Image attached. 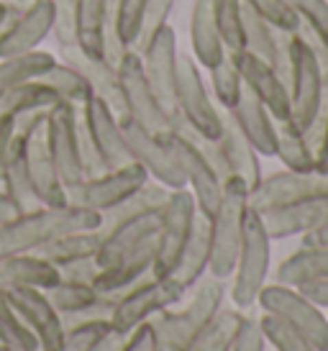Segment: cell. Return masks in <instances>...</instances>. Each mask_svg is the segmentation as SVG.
I'll return each mask as SVG.
<instances>
[{
	"mask_svg": "<svg viewBox=\"0 0 328 351\" xmlns=\"http://www.w3.org/2000/svg\"><path fill=\"white\" fill-rule=\"evenodd\" d=\"M82 228H100V213L72 203L59 205V208L41 205V208L19 213L5 223H0V259L39 252L51 239L69 231H82Z\"/></svg>",
	"mask_w": 328,
	"mask_h": 351,
	"instance_id": "1",
	"label": "cell"
},
{
	"mask_svg": "<svg viewBox=\"0 0 328 351\" xmlns=\"http://www.w3.org/2000/svg\"><path fill=\"white\" fill-rule=\"evenodd\" d=\"M187 293L193 295L183 308L174 305L152 318L156 351H185L223 311V300H226L223 280L205 274Z\"/></svg>",
	"mask_w": 328,
	"mask_h": 351,
	"instance_id": "2",
	"label": "cell"
},
{
	"mask_svg": "<svg viewBox=\"0 0 328 351\" xmlns=\"http://www.w3.org/2000/svg\"><path fill=\"white\" fill-rule=\"evenodd\" d=\"M288 95H290V118L288 123L298 131H308L326 100V80L320 72L318 57L300 31L290 34L288 44Z\"/></svg>",
	"mask_w": 328,
	"mask_h": 351,
	"instance_id": "3",
	"label": "cell"
},
{
	"mask_svg": "<svg viewBox=\"0 0 328 351\" xmlns=\"http://www.w3.org/2000/svg\"><path fill=\"white\" fill-rule=\"evenodd\" d=\"M249 213V187L239 177H229L223 182L221 200L215 205L211 223V267L208 274L215 280H231L239 246H242L244 223Z\"/></svg>",
	"mask_w": 328,
	"mask_h": 351,
	"instance_id": "4",
	"label": "cell"
},
{
	"mask_svg": "<svg viewBox=\"0 0 328 351\" xmlns=\"http://www.w3.org/2000/svg\"><path fill=\"white\" fill-rule=\"evenodd\" d=\"M272 267V236L261 221V213L249 205L246 223H244L242 246L236 256V267L231 274V300L233 308L246 311L257 305L261 287L267 285Z\"/></svg>",
	"mask_w": 328,
	"mask_h": 351,
	"instance_id": "5",
	"label": "cell"
},
{
	"mask_svg": "<svg viewBox=\"0 0 328 351\" xmlns=\"http://www.w3.org/2000/svg\"><path fill=\"white\" fill-rule=\"evenodd\" d=\"M185 295H187V290L174 277L146 274V277H141L139 282L126 287L124 293L118 295L108 321L121 333H131L134 328L149 323L162 311L183 302Z\"/></svg>",
	"mask_w": 328,
	"mask_h": 351,
	"instance_id": "6",
	"label": "cell"
},
{
	"mask_svg": "<svg viewBox=\"0 0 328 351\" xmlns=\"http://www.w3.org/2000/svg\"><path fill=\"white\" fill-rule=\"evenodd\" d=\"M174 108L183 128L193 131L195 136L211 141L221 136L223 113L213 103L200 75V64L193 59V54H180L177 80H174Z\"/></svg>",
	"mask_w": 328,
	"mask_h": 351,
	"instance_id": "7",
	"label": "cell"
},
{
	"mask_svg": "<svg viewBox=\"0 0 328 351\" xmlns=\"http://www.w3.org/2000/svg\"><path fill=\"white\" fill-rule=\"evenodd\" d=\"M116 77L118 90H121V103H124V116H128L156 136L169 134L172 128H180V123L164 110V106L154 95V90L144 75V67H141L139 51L128 49L121 57V62L116 64Z\"/></svg>",
	"mask_w": 328,
	"mask_h": 351,
	"instance_id": "8",
	"label": "cell"
},
{
	"mask_svg": "<svg viewBox=\"0 0 328 351\" xmlns=\"http://www.w3.org/2000/svg\"><path fill=\"white\" fill-rule=\"evenodd\" d=\"M261 313L282 321L292 331L305 336L318 351H328V313L310 302L298 287L280 282H267L257 298Z\"/></svg>",
	"mask_w": 328,
	"mask_h": 351,
	"instance_id": "9",
	"label": "cell"
},
{
	"mask_svg": "<svg viewBox=\"0 0 328 351\" xmlns=\"http://www.w3.org/2000/svg\"><path fill=\"white\" fill-rule=\"evenodd\" d=\"M195 215H198V205H195L193 193L183 187V190H172L167 203L159 210V228L154 236V264H152V274L156 277H169L174 267L183 256L185 246L193 236Z\"/></svg>",
	"mask_w": 328,
	"mask_h": 351,
	"instance_id": "10",
	"label": "cell"
},
{
	"mask_svg": "<svg viewBox=\"0 0 328 351\" xmlns=\"http://www.w3.org/2000/svg\"><path fill=\"white\" fill-rule=\"evenodd\" d=\"M164 141H167L169 152L177 159L180 169H183L185 187L193 193L198 210L211 218L218 200H221L223 180L213 169L211 162H208V156L200 149L193 131H187V128H172L169 134H164Z\"/></svg>",
	"mask_w": 328,
	"mask_h": 351,
	"instance_id": "11",
	"label": "cell"
},
{
	"mask_svg": "<svg viewBox=\"0 0 328 351\" xmlns=\"http://www.w3.org/2000/svg\"><path fill=\"white\" fill-rule=\"evenodd\" d=\"M44 121H47V113H36V116L31 113V116L19 118L16 121V134L23 136L31 187L39 197V203L49 205V208H59V205H67V187L62 182L57 165H54V159L47 149Z\"/></svg>",
	"mask_w": 328,
	"mask_h": 351,
	"instance_id": "12",
	"label": "cell"
},
{
	"mask_svg": "<svg viewBox=\"0 0 328 351\" xmlns=\"http://www.w3.org/2000/svg\"><path fill=\"white\" fill-rule=\"evenodd\" d=\"M44 138L47 149L65 187H75L85 180L82 156H80V110L72 103H57L47 110L44 121Z\"/></svg>",
	"mask_w": 328,
	"mask_h": 351,
	"instance_id": "13",
	"label": "cell"
},
{
	"mask_svg": "<svg viewBox=\"0 0 328 351\" xmlns=\"http://www.w3.org/2000/svg\"><path fill=\"white\" fill-rule=\"evenodd\" d=\"M146 182H149V175L136 162H131L126 167L106 169L103 175L85 177L80 185L67 190V203L103 215L118 203H124L126 197L134 195L136 190H141Z\"/></svg>",
	"mask_w": 328,
	"mask_h": 351,
	"instance_id": "14",
	"label": "cell"
},
{
	"mask_svg": "<svg viewBox=\"0 0 328 351\" xmlns=\"http://www.w3.org/2000/svg\"><path fill=\"white\" fill-rule=\"evenodd\" d=\"M78 110L80 126L85 131V136L90 138V144L95 147L106 169H116V167H126L134 162L128 144H126L124 128H121V116L108 106L106 100L93 95Z\"/></svg>",
	"mask_w": 328,
	"mask_h": 351,
	"instance_id": "15",
	"label": "cell"
},
{
	"mask_svg": "<svg viewBox=\"0 0 328 351\" xmlns=\"http://www.w3.org/2000/svg\"><path fill=\"white\" fill-rule=\"evenodd\" d=\"M121 128H124L131 159L149 175V180L164 185L167 190H183L185 187L183 169H180L174 154L167 147L164 136H156L152 131H146L144 126H139L128 116H121Z\"/></svg>",
	"mask_w": 328,
	"mask_h": 351,
	"instance_id": "16",
	"label": "cell"
},
{
	"mask_svg": "<svg viewBox=\"0 0 328 351\" xmlns=\"http://www.w3.org/2000/svg\"><path fill=\"white\" fill-rule=\"evenodd\" d=\"M139 57H141V67H144V75L154 90V95L159 98L164 110L180 123L177 108H174V80H177L180 51H177V34L172 26L167 23L156 31L154 36L139 49ZM180 128H183V123H180Z\"/></svg>",
	"mask_w": 328,
	"mask_h": 351,
	"instance_id": "17",
	"label": "cell"
},
{
	"mask_svg": "<svg viewBox=\"0 0 328 351\" xmlns=\"http://www.w3.org/2000/svg\"><path fill=\"white\" fill-rule=\"evenodd\" d=\"M320 193H328V172L323 169H308V172L282 169V172L261 177L259 185L249 193V205L261 213V210L295 203V200L310 195H320Z\"/></svg>",
	"mask_w": 328,
	"mask_h": 351,
	"instance_id": "18",
	"label": "cell"
},
{
	"mask_svg": "<svg viewBox=\"0 0 328 351\" xmlns=\"http://www.w3.org/2000/svg\"><path fill=\"white\" fill-rule=\"evenodd\" d=\"M236 67L242 72L244 88L249 90L254 98L272 113V118L282 123L290 118V95H288V82L270 62L259 59L257 54L242 49L231 51Z\"/></svg>",
	"mask_w": 328,
	"mask_h": 351,
	"instance_id": "19",
	"label": "cell"
},
{
	"mask_svg": "<svg viewBox=\"0 0 328 351\" xmlns=\"http://www.w3.org/2000/svg\"><path fill=\"white\" fill-rule=\"evenodd\" d=\"M5 293H8V300L13 302V308L19 311L21 321L26 323L31 333L36 336L39 349L62 351L67 323L57 313V308L51 305L47 293L34 290V287H13V290H5Z\"/></svg>",
	"mask_w": 328,
	"mask_h": 351,
	"instance_id": "20",
	"label": "cell"
},
{
	"mask_svg": "<svg viewBox=\"0 0 328 351\" xmlns=\"http://www.w3.org/2000/svg\"><path fill=\"white\" fill-rule=\"evenodd\" d=\"M54 31V5L51 0H29L10 16L0 36V59L39 49V44Z\"/></svg>",
	"mask_w": 328,
	"mask_h": 351,
	"instance_id": "21",
	"label": "cell"
},
{
	"mask_svg": "<svg viewBox=\"0 0 328 351\" xmlns=\"http://www.w3.org/2000/svg\"><path fill=\"white\" fill-rule=\"evenodd\" d=\"M261 221L267 226V234L272 236V241L305 236L313 228L328 223V193L261 210Z\"/></svg>",
	"mask_w": 328,
	"mask_h": 351,
	"instance_id": "22",
	"label": "cell"
},
{
	"mask_svg": "<svg viewBox=\"0 0 328 351\" xmlns=\"http://www.w3.org/2000/svg\"><path fill=\"white\" fill-rule=\"evenodd\" d=\"M47 298L65 321H80V318H108L118 295L100 293L95 285L78 282V280H59L54 287L47 290Z\"/></svg>",
	"mask_w": 328,
	"mask_h": 351,
	"instance_id": "23",
	"label": "cell"
},
{
	"mask_svg": "<svg viewBox=\"0 0 328 351\" xmlns=\"http://www.w3.org/2000/svg\"><path fill=\"white\" fill-rule=\"evenodd\" d=\"M244 29V49L257 54L259 59L270 62L272 67L288 80V44L290 31H282L272 26L270 21H264L259 13H254L249 5H244L242 16Z\"/></svg>",
	"mask_w": 328,
	"mask_h": 351,
	"instance_id": "24",
	"label": "cell"
},
{
	"mask_svg": "<svg viewBox=\"0 0 328 351\" xmlns=\"http://www.w3.org/2000/svg\"><path fill=\"white\" fill-rule=\"evenodd\" d=\"M215 144H218V152H221L226 175L239 177L251 193V190L261 182V177H264L261 175L259 154H257V149L246 141V136L239 131V126L229 118L226 110H223V131H221V136L215 138Z\"/></svg>",
	"mask_w": 328,
	"mask_h": 351,
	"instance_id": "25",
	"label": "cell"
},
{
	"mask_svg": "<svg viewBox=\"0 0 328 351\" xmlns=\"http://www.w3.org/2000/svg\"><path fill=\"white\" fill-rule=\"evenodd\" d=\"M226 113L246 136V141L257 149V154L274 156V152H277V121L272 118L270 110L261 106L249 90L244 88L239 103L231 110H226Z\"/></svg>",
	"mask_w": 328,
	"mask_h": 351,
	"instance_id": "26",
	"label": "cell"
},
{
	"mask_svg": "<svg viewBox=\"0 0 328 351\" xmlns=\"http://www.w3.org/2000/svg\"><path fill=\"white\" fill-rule=\"evenodd\" d=\"M152 264H154V239H146L144 244L134 246L131 252L121 254L110 264L100 267V272L95 277V287L100 293L121 295L126 287H131L141 277L152 274Z\"/></svg>",
	"mask_w": 328,
	"mask_h": 351,
	"instance_id": "27",
	"label": "cell"
},
{
	"mask_svg": "<svg viewBox=\"0 0 328 351\" xmlns=\"http://www.w3.org/2000/svg\"><path fill=\"white\" fill-rule=\"evenodd\" d=\"M62 280L59 267L44 259L41 254H16V256H5L0 259V285L5 290L13 287H34V290H44Z\"/></svg>",
	"mask_w": 328,
	"mask_h": 351,
	"instance_id": "28",
	"label": "cell"
},
{
	"mask_svg": "<svg viewBox=\"0 0 328 351\" xmlns=\"http://www.w3.org/2000/svg\"><path fill=\"white\" fill-rule=\"evenodd\" d=\"M110 0H78L72 34L75 49L90 59H106V23Z\"/></svg>",
	"mask_w": 328,
	"mask_h": 351,
	"instance_id": "29",
	"label": "cell"
},
{
	"mask_svg": "<svg viewBox=\"0 0 328 351\" xmlns=\"http://www.w3.org/2000/svg\"><path fill=\"white\" fill-rule=\"evenodd\" d=\"M190 47H193V59L200 67L211 69L221 62L229 49L221 39V31L213 21L211 0H193L190 10Z\"/></svg>",
	"mask_w": 328,
	"mask_h": 351,
	"instance_id": "30",
	"label": "cell"
},
{
	"mask_svg": "<svg viewBox=\"0 0 328 351\" xmlns=\"http://www.w3.org/2000/svg\"><path fill=\"white\" fill-rule=\"evenodd\" d=\"M208 267H211V223H208V215L198 210L193 236H190V241H187L183 256H180V262L169 277H174L185 290H190L208 274Z\"/></svg>",
	"mask_w": 328,
	"mask_h": 351,
	"instance_id": "31",
	"label": "cell"
},
{
	"mask_svg": "<svg viewBox=\"0 0 328 351\" xmlns=\"http://www.w3.org/2000/svg\"><path fill=\"white\" fill-rule=\"evenodd\" d=\"M3 193L13 200V205L19 208V213H26V210H34V208H41L39 197L31 187V177H29V165H26V147H23V136L16 134L13 136V144H10L8 152V162H5V169H3Z\"/></svg>",
	"mask_w": 328,
	"mask_h": 351,
	"instance_id": "32",
	"label": "cell"
},
{
	"mask_svg": "<svg viewBox=\"0 0 328 351\" xmlns=\"http://www.w3.org/2000/svg\"><path fill=\"white\" fill-rule=\"evenodd\" d=\"M59 54L65 57V62L75 64V67L90 80V85L95 90L97 98H103L108 106L116 110L118 116H124V103H121V90H118V77L116 67H110L106 59H90L75 47H65L59 49Z\"/></svg>",
	"mask_w": 328,
	"mask_h": 351,
	"instance_id": "33",
	"label": "cell"
},
{
	"mask_svg": "<svg viewBox=\"0 0 328 351\" xmlns=\"http://www.w3.org/2000/svg\"><path fill=\"white\" fill-rule=\"evenodd\" d=\"M328 277V249L323 246H300L288 254L277 267V282L300 287Z\"/></svg>",
	"mask_w": 328,
	"mask_h": 351,
	"instance_id": "34",
	"label": "cell"
},
{
	"mask_svg": "<svg viewBox=\"0 0 328 351\" xmlns=\"http://www.w3.org/2000/svg\"><path fill=\"white\" fill-rule=\"evenodd\" d=\"M100 241H103V236L97 228H82V231H69V234L51 239L36 254H41L44 259H49L57 267H65V264L80 262V259H97Z\"/></svg>",
	"mask_w": 328,
	"mask_h": 351,
	"instance_id": "35",
	"label": "cell"
},
{
	"mask_svg": "<svg viewBox=\"0 0 328 351\" xmlns=\"http://www.w3.org/2000/svg\"><path fill=\"white\" fill-rule=\"evenodd\" d=\"M59 59L51 51H23V54H13V57L0 59V95H5L8 90L19 88L29 80L44 77L49 69L57 64Z\"/></svg>",
	"mask_w": 328,
	"mask_h": 351,
	"instance_id": "36",
	"label": "cell"
},
{
	"mask_svg": "<svg viewBox=\"0 0 328 351\" xmlns=\"http://www.w3.org/2000/svg\"><path fill=\"white\" fill-rule=\"evenodd\" d=\"M57 103H62V98L57 95V90L47 85L44 80H29L19 88L8 90L5 95H0V113L5 116H29V113H41L49 110Z\"/></svg>",
	"mask_w": 328,
	"mask_h": 351,
	"instance_id": "37",
	"label": "cell"
},
{
	"mask_svg": "<svg viewBox=\"0 0 328 351\" xmlns=\"http://www.w3.org/2000/svg\"><path fill=\"white\" fill-rule=\"evenodd\" d=\"M274 156L285 165V169H295V172L318 169L316 144L310 141L305 131L292 128L288 121L277 123V152H274Z\"/></svg>",
	"mask_w": 328,
	"mask_h": 351,
	"instance_id": "38",
	"label": "cell"
},
{
	"mask_svg": "<svg viewBox=\"0 0 328 351\" xmlns=\"http://www.w3.org/2000/svg\"><path fill=\"white\" fill-rule=\"evenodd\" d=\"M39 80H44L47 85H51V88L57 90L59 98L65 100V103H72L75 108H80L82 103H87V100L95 95L90 80H87L75 64H69V62H57V64Z\"/></svg>",
	"mask_w": 328,
	"mask_h": 351,
	"instance_id": "39",
	"label": "cell"
},
{
	"mask_svg": "<svg viewBox=\"0 0 328 351\" xmlns=\"http://www.w3.org/2000/svg\"><path fill=\"white\" fill-rule=\"evenodd\" d=\"M244 315L246 313L239 311V308H223L211 321V326L185 351H229L233 336H236V331H239V326L244 321Z\"/></svg>",
	"mask_w": 328,
	"mask_h": 351,
	"instance_id": "40",
	"label": "cell"
},
{
	"mask_svg": "<svg viewBox=\"0 0 328 351\" xmlns=\"http://www.w3.org/2000/svg\"><path fill=\"white\" fill-rule=\"evenodd\" d=\"M208 72H211V90H213V98H215V106H221L223 110H231L244 93L242 72L236 67L231 51L215 67L208 69Z\"/></svg>",
	"mask_w": 328,
	"mask_h": 351,
	"instance_id": "41",
	"label": "cell"
},
{
	"mask_svg": "<svg viewBox=\"0 0 328 351\" xmlns=\"http://www.w3.org/2000/svg\"><path fill=\"white\" fill-rule=\"evenodd\" d=\"M213 21L221 31V39L229 51H242L244 49V29H242V16H244V0H211Z\"/></svg>",
	"mask_w": 328,
	"mask_h": 351,
	"instance_id": "42",
	"label": "cell"
},
{
	"mask_svg": "<svg viewBox=\"0 0 328 351\" xmlns=\"http://www.w3.org/2000/svg\"><path fill=\"white\" fill-rule=\"evenodd\" d=\"M0 343L16 346V349H36L39 346L36 336L31 333L26 323L21 321L19 311L8 300V293H5L3 285H0Z\"/></svg>",
	"mask_w": 328,
	"mask_h": 351,
	"instance_id": "43",
	"label": "cell"
},
{
	"mask_svg": "<svg viewBox=\"0 0 328 351\" xmlns=\"http://www.w3.org/2000/svg\"><path fill=\"white\" fill-rule=\"evenodd\" d=\"M149 0H110V13H113V26L121 44L128 49H136L141 21Z\"/></svg>",
	"mask_w": 328,
	"mask_h": 351,
	"instance_id": "44",
	"label": "cell"
},
{
	"mask_svg": "<svg viewBox=\"0 0 328 351\" xmlns=\"http://www.w3.org/2000/svg\"><path fill=\"white\" fill-rule=\"evenodd\" d=\"M285 3L298 16L300 29L310 31L323 47H328V0H285Z\"/></svg>",
	"mask_w": 328,
	"mask_h": 351,
	"instance_id": "45",
	"label": "cell"
},
{
	"mask_svg": "<svg viewBox=\"0 0 328 351\" xmlns=\"http://www.w3.org/2000/svg\"><path fill=\"white\" fill-rule=\"evenodd\" d=\"M259 326H261V333H264L267 343H270L274 351H318L305 336H300L298 331H292L290 326H285L282 321L272 318L267 313H261Z\"/></svg>",
	"mask_w": 328,
	"mask_h": 351,
	"instance_id": "46",
	"label": "cell"
},
{
	"mask_svg": "<svg viewBox=\"0 0 328 351\" xmlns=\"http://www.w3.org/2000/svg\"><path fill=\"white\" fill-rule=\"evenodd\" d=\"M108 326H110L108 318H80V321H72L65 328L62 351H87Z\"/></svg>",
	"mask_w": 328,
	"mask_h": 351,
	"instance_id": "47",
	"label": "cell"
},
{
	"mask_svg": "<svg viewBox=\"0 0 328 351\" xmlns=\"http://www.w3.org/2000/svg\"><path fill=\"white\" fill-rule=\"evenodd\" d=\"M244 5H249L254 13H259L264 21H270L272 26H277L282 31H298L300 21L298 16L288 8L285 0H244Z\"/></svg>",
	"mask_w": 328,
	"mask_h": 351,
	"instance_id": "48",
	"label": "cell"
},
{
	"mask_svg": "<svg viewBox=\"0 0 328 351\" xmlns=\"http://www.w3.org/2000/svg\"><path fill=\"white\" fill-rule=\"evenodd\" d=\"M174 3H177V0H149V3H146L141 31H139V41H136V51L141 49L162 26H167V19H169V13H172Z\"/></svg>",
	"mask_w": 328,
	"mask_h": 351,
	"instance_id": "49",
	"label": "cell"
},
{
	"mask_svg": "<svg viewBox=\"0 0 328 351\" xmlns=\"http://www.w3.org/2000/svg\"><path fill=\"white\" fill-rule=\"evenodd\" d=\"M54 5V31L51 36L57 41L59 49L75 47V34H72V21H75V8L78 0H51Z\"/></svg>",
	"mask_w": 328,
	"mask_h": 351,
	"instance_id": "50",
	"label": "cell"
},
{
	"mask_svg": "<svg viewBox=\"0 0 328 351\" xmlns=\"http://www.w3.org/2000/svg\"><path fill=\"white\" fill-rule=\"evenodd\" d=\"M229 351H267V339L261 333L259 318H251V315H244L239 331L233 336Z\"/></svg>",
	"mask_w": 328,
	"mask_h": 351,
	"instance_id": "51",
	"label": "cell"
},
{
	"mask_svg": "<svg viewBox=\"0 0 328 351\" xmlns=\"http://www.w3.org/2000/svg\"><path fill=\"white\" fill-rule=\"evenodd\" d=\"M310 136V141L316 144V152H318V169L328 172V93L326 100H323V108H320V116L316 118V123L305 131Z\"/></svg>",
	"mask_w": 328,
	"mask_h": 351,
	"instance_id": "52",
	"label": "cell"
},
{
	"mask_svg": "<svg viewBox=\"0 0 328 351\" xmlns=\"http://www.w3.org/2000/svg\"><path fill=\"white\" fill-rule=\"evenodd\" d=\"M97 272H100L97 259H80V262H69L65 267H59V274L65 280H78V282H90V285H95Z\"/></svg>",
	"mask_w": 328,
	"mask_h": 351,
	"instance_id": "53",
	"label": "cell"
},
{
	"mask_svg": "<svg viewBox=\"0 0 328 351\" xmlns=\"http://www.w3.org/2000/svg\"><path fill=\"white\" fill-rule=\"evenodd\" d=\"M121 351H156L152 321L144 323V326H139V328H134V331L128 333L124 346H121Z\"/></svg>",
	"mask_w": 328,
	"mask_h": 351,
	"instance_id": "54",
	"label": "cell"
},
{
	"mask_svg": "<svg viewBox=\"0 0 328 351\" xmlns=\"http://www.w3.org/2000/svg\"><path fill=\"white\" fill-rule=\"evenodd\" d=\"M16 136V118L0 113V185H3V169L8 162V152Z\"/></svg>",
	"mask_w": 328,
	"mask_h": 351,
	"instance_id": "55",
	"label": "cell"
},
{
	"mask_svg": "<svg viewBox=\"0 0 328 351\" xmlns=\"http://www.w3.org/2000/svg\"><path fill=\"white\" fill-rule=\"evenodd\" d=\"M126 336L128 333H121L118 328H113V326H108L106 331L97 336L95 341H93V346L87 351H121V346H124Z\"/></svg>",
	"mask_w": 328,
	"mask_h": 351,
	"instance_id": "56",
	"label": "cell"
},
{
	"mask_svg": "<svg viewBox=\"0 0 328 351\" xmlns=\"http://www.w3.org/2000/svg\"><path fill=\"white\" fill-rule=\"evenodd\" d=\"M298 290L305 295L310 302H316L318 308H323V311L328 313V277L316 280V282H308V285H300Z\"/></svg>",
	"mask_w": 328,
	"mask_h": 351,
	"instance_id": "57",
	"label": "cell"
},
{
	"mask_svg": "<svg viewBox=\"0 0 328 351\" xmlns=\"http://www.w3.org/2000/svg\"><path fill=\"white\" fill-rule=\"evenodd\" d=\"M300 239H303L305 246H323V249H328V223L313 228V231H308V234L300 236Z\"/></svg>",
	"mask_w": 328,
	"mask_h": 351,
	"instance_id": "58",
	"label": "cell"
},
{
	"mask_svg": "<svg viewBox=\"0 0 328 351\" xmlns=\"http://www.w3.org/2000/svg\"><path fill=\"white\" fill-rule=\"evenodd\" d=\"M13 215H19V208L13 205V200H10V197L3 193V187H0V223L10 221Z\"/></svg>",
	"mask_w": 328,
	"mask_h": 351,
	"instance_id": "59",
	"label": "cell"
},
{
	"mask_svg": "<svg viewBox=\"0 0 328 351\" xmlns=\"http://www.w3.org/2000/svg\"><path fill=\"white\" fill-rule=\"evenodd\" d=\"M19 10V3H10V0H0V23H5V21L13 16Z\"/></svg>",
	"mask_w": 328,
	"mask_h": 351,
	"instance_id": "60",
	"label": "cell"
},
{
	"mask_svg": "<svg viewBox=\"0 0 328 351\" xmlns=\"http://www.w3.org/2000/svg\"><path fill=\"white\" fill-rule=\"evenodd\" d=\"M0 351H44V349H16V346H5V343H0Z\"/></svg>",
	"mask_w": 328,
	"mask_h": 351,
	"instance_id": "61",
	"label": "cell"
},
{
	"mask_svg": "<svg viewBox=\"0 0 328 351\" xmlns=\"http://www.w3.org/2000/svg\"><path fill=\"white\" fill-rule=\"evenodd\" d=\"M10 21V19H8ZM8 21H5V23H0V36H3V31H5V26H8Z\"/></svg>",
	"mask_w": 328,
	"mask_h": 351,
	"instance_id": "62",
	"label": "cell"
},
{
	"mask_svg": "<svg viewBox=\"0 0 328 351\" xmlns=\"http://www.w3.org/2000/svg\"><path fill=\"white\" fill-rule=\"evenodd\" d=\"M10 3H19V5H23V3H29V0H10Z\"/></svg>",
	"mask_w": 328,
	"mask_h": 351,
	"instance_id": "63",
	"label": "cell"
}]
</instances>
